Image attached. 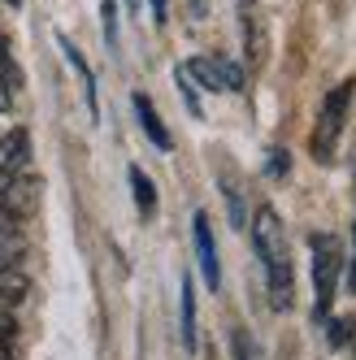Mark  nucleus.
<instances>
[{
  "label": "nucleus",
  "mask_w": 356,
  "mask_h": 360,
  "mask_svg": "<svg viewBox=\"0 0 356 360\" xmlns=\"http://www.w3.org/2000/svg\"><path fill=\"white\" fill-rule=\"evenodd\" d=\"M252 248H257V256H261L269 304L278 308V313H287V308L295 304V265H291V243H287L283 217H278L269 204H261V209L252 213Z\"/></svg>",
  "instance_id": "obj_1"
},
{
  "label": "nucleus",
  "mask_w": 356,
  "mask_h": 360,
  "mask_svg": "<svg viewBox=\"0 0 356 360\" xmlns=\"http://www.w3.org/2000/svg\"><path fill=\"white\" fill-rule=\"evenodd\" d=\"M309 252H313V313L326 317L339 291V269H343V248L335 235H309Z\"/></svg>",
  "instance_id": "obj_2"
},
{
  "label": "nucleus",
  "mask_w": 356,
  "mask_h": 360,
  "mask_svg": "<svg viewBox=\"0 0 356 360\" xmlns=\"http://www.w3.org/2000/svg\"><path fill=\"white\" fill-rule=\"evenodd\" d=\"M348 105H352V83H339L335 91L326 96V105L317 113V126H313V157L326 165L339 148V135H343V122H348Z\"/></svg>",
  "instance_id": "obj_3"
},
{
  "label": "nucleus",
  "mask_w": 356,
  "mask_h": 360,
  "mask_svg": "<svg viewBox=\"0 0 356 360\" xmlns=\"http://www.w3.org/2000/svg\"><path fill=\"white\" fill-rule=\"evenodd\" d=\"M39 200H44V183H39V174L18 169V174H9V178H0V217H5L9 226L35 217Z\"/></svg>",
  "instance_id": "obj_4"
},
{
  "label": "nucleus",
  "mask_w": 356,
  "mask_h": 360,
  "mask_svg": "<svg viewBox=\"0 0 356 360\" xmlns=\"http://www.w3.org/2000/svg\"><path fill=\"white\" fill-rule=\"evenodd\" d=\"M183 70L191 74V83L205 87V91H243V70L226 57H191Z\"/></svg>",
  "instance_id": "obj_5"
},
{
  "label": "nucleus",
  "mask_w": 356,
  "mask_h": 360,
  "mask_svg": "<svg viewBox=\"0 0 356 360\" xmlns=\"http://www.w3.org/2000/svg\"><path fill=\"white\" fill-rule=\"evenodd\" d=\"M191 239H196V265L205 274V287L217 291L222 287V269H217V243H213V226H209L205 209H196V217H191Z\"/></svg>",
  "instance_id": "obj_6"
},
{
  "label": "nucleus",
  "mask_w": 356,
  "mask_h": 360,
  "mask_svg": "<svg viewBox=\"0 0 356 360\" xmlns=\"http://www.w3.org/2000/svg\"><path fill=\"white\" fill-rule=\"evenodd\" d=\"M239 27H243L248 65H261L265 61V22H261V5H257V0H239Z\"/></svg>",
  "instance_id": "obj_7"
},
{
  "label": "nucleus",
  "mask_w": 356,
  "mask_h": 360,
  "mask_svg": "<svg viewBox=\"0 0 356 360\" xmlns=\"http://www.w3.org/2000/svg\"><path fill=\"white\" fill-rule=\"evenodd\" d=\"M31 161V135L27 131H0V178H9L18 169H27Z\"/></svg>",
  "instance_id": "obj_8"
},
{
  "label": "nucleus",
  "mask_w": 356,
  "mask_h": 360,
  "mask_svg": "<svg viewBox=\"0 0 356 360\" xmlns=\"http://www.w3.org/2000/svg\"><path fill=\"white\" fill-rule=\"evenodd\" d=\"M131 105H135V117H139V126H144V135L157 143L161 152H170V148H174V135L165 131V122H161V113H157V109H152V100H148V96H135Z\"/></svg>",
  "instance_id": "obj_9"
},
{
  "label": "nucleus",
  "mask_w": 356,
  "mask_h": 360,
  "mask_svg": "<svg viewBox=\"0 0 356 360\" xmlns=\"http://www.w3.org/2000/svg\"><path fill=\"white\" fill-rule=\"evenodd\" d=\"M31 291V278L22 274V269H0V308H13L22 304Z\"/></svg>",
  "instance_id": "obj_10"
},
{
  "label": "nucleus",
  "mask_w": 356,
  "mask_h": 360,
  "mask_svg": "<svg viewBox=\"0 0 356 360\" xmlns=\"http://www.w3.org/2000/svg\"><path fill=\"white\" fill-rule=\"evenodd\" d=\"M57 44H61V53H65V61H70L74 70H79V74H83V96H87V109L96 113V74L87 70V61L79 57V48H74V44H70L65 35H57Z\"/></svg>",
  "instance_id": "obj_11"
},
{
  "label": "nucleus",
  "mask_w": 356,
  "mask_h": 360,
  "mask_svg": "<svg viewBox=\"0 0 356 360\" xmlns=\"http://www.w3.org/2000/svg\"><path fill=\"white\" fill-rule=\"evenodd\" d=\"M126 174H131V191H135V204H139V217H152V209H157V187L148 183V174L139 165H131Z\"/></svg>",
  "instance_id": "obj_12"
},
{
  "label": "nucleus",
  "mask_w": 356,
  "mask_h": 360,
  "mask_svg": "<svg viewBox=\"0 0 356 360\" xmlns=\"http://www.w3.org/2000/svg\"><path fill=\"white\" fill-rule=\"evenodd\" d=\"M183 347L196 352V287H191V274L183 278Z\"/></svg>",
  "instance_id": "obj_13"
},
{
  "label": "nucleus",
  "mask_w": 356,
  "mask_h": 360,
  "mask_svg": "<svg viewBox=\"0 0 356 360\" xmlns=\"http://www.w3.org/2000/svg\"><path fill=\"white\" fill-rule=\"evenodd\" d=\"M231 360H261L257 339H252L243 326H235V330H231Z\"/></svg>",
  "instance_id": "obj_14"
},
{
  "label": "nucleus",
  "mask_w": 356,
  "mask_h": 360,
  "mask_svg": "<svg viewBox=\"0 0 356 360\" xmlns=\"http://www.w3.org/2000/svg\"><path fill=\"white\" fill-rule=\"evenodd\" d=\"M222 195H226V204H231V226H235V230H239V226H248V213H243V195H239V187L222 183Z\"/></svg>",
  "instance_id": "obj_15"
},
{
  "label": "nucleus",
  "mask_w": 356,
  "mask_h": 360,
  "mask_svg": "<svg viewBox=\"0 0 356 360\" xmlns=\"http://www.w3.org/2000/svg\"><path fill=\"white\" fill-rule=\"evenodd\" d=\"M100 22H105V44L117 48V5L113 0H100Z\"/></svg>",
  "instance_id": "obj_16"
},
{
  "label": "nucleus",
  "mask_w": 356,
  "mask_h": 360,
  "mask_svg": "<svg viewBox=\"0 0 356 360\" xmlns=\"http://www.w3.org/2000/svg\"><path fill=\"white\" fill-rule=\"evenodd\" d=\"M178 87H183V100H187V109L200 117V113H205V109H200V96H196V83H191V74L183 70V65H178Z\"/></svg>",
  "instance_id": "obj_17"
},
{
  "label": "nucleus",
  "mask_w": 356,
  "mask_h": 360,
  "mask_svg": "<svg viewBox=\"0 0 356 360\" xmlns=\"http://www.w3.org/2000/svg\"><path fill=\"white\" fill-rule=\"evenodd\" d=\"M352 339V330H348V321H330V343H335V347H343Z\"/></svg>",
  "instance_id": "obj_18"
},
{
  "label": "nucleus",
  "mask_w": 356,
  "mask_h": 360,
  "mask_svg": "<svg viewBox=\"0 0 356 360\" xmlns=\"http://www.w3.org/2000/svg\"><path fill=\"white\" fill-rule=\"evenodd\" d=\"M13 74V61H9V39L0 35V79H9Z\"/></svg>",
  "instance_id": "obj_19"
},
{
  "label": "nucleus",
  "mask_w": 356,
  "mask_h": 360,
  "mask_svg": "<svg viewBox=\"0 0 356 360\" xmlns=\"http://www.w3.org/2000/svg\"><path fill=\"white\" fill-rule=\"evenodd\" d=\"M13 109V87H9V79H0V113H9Z\"/></svg>",
  "instance_id": "obj_20"
},
{
  "label": "nucleus",
  "mask_w": 356,
  "mask_h": 360,
  "mask_svg": "<svg viewBox=\"0 0 356 360\" xmlns=\"http://www.w3.org/2000/svg\"><path fill=\"white\" fill-rule=\"evenodd\" d=\"M148 5H152V22L161 27V22H165V0H148Z\"/></svg>",
  "instance_id": "obj_21"
},
{
  "label": "nucleus",
  "mask_w": 356,
  "mask_h": 360,
  "mask_svg": "<svg viewBox=\"0 0 356 360\" xmlns=\"http://www.w3.org/2000/svg\"><path fill=\"white\" fill-rule=\"evenodd\" d=\"M269 157H274V161H269V174H283V169H287V161H283L287 152H269Z\"/></svg>",
  "instance_id": "obj_22"
},
{
  "label": "nucleus",
  "mask_w": 356,
  "mask_h": 360,
  "mask_svg": "<svg viewBox=\"0 0 356 360\" xmlns=\"http://www.w3.org/2000/svg\"><path fill=\"white\" fill-rule=\"evenodd\" d=\"M348 287L356 291V256H352V278H348Z\"/></svg>",
  "instance_id": "obj_23"
},
{
  "label": "nucleus",
  "mask_w": 356,
  "mask_h": 360,
  "mask_svg": "<svg viewBox=\"0 0 356 360\" xmlns=\"http://www.w3.org/2000/svg\"><path fill=\"white\" fill-rule=\"evenodd\" d=\"M126 9H131V13H139V0H126Z\"/></svg>",
  "instance_id": "obj_24"
},
{
  "label": "nucleus",
  "mask_w": 356,
  "mask_h": 360,
  "mask_svg": "<svg viewBox=\"0 0 356 360\" xmlns=\"http://www.w3.org/2000/svg\"><path fill=\"white\" fill-rule=\"evenodd\" d=\"M9 5H22V0H9Z\"/></svg>",
  "instance_id": "obj_25"
}]
</instances>
